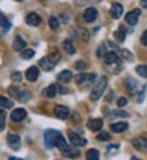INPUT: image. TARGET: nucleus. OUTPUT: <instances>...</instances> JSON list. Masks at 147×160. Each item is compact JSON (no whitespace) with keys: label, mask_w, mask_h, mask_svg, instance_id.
Returning a JSON list of instances; mask_svg holds the SVG:
<instances>
[{"label":"nucleus","mask_w":147,"mask_h":160,"mask_svg":"<svg viewBox=\"0 0 147 160\" xmlns=\"http://www.w3.org/2000/svg\"><path fill=\"white\" fill-rule=\"evenodd\" d=\"M75 35H77V37H80L82 40H88V38H90V32H88L86 29H83V28L75 29Z\"/></svg>","instance_id":"4be33fe9"},{"label":"nucleus","mask_w":147,"mask_h":160,"mask_svg":"<svg viewBox=\"0 0 147 160\" xmlns=\"http://www.w3.org/2000/svg\"><path fill=\"white\" fill-rule=\"evenodd\" d=\"M5 118H7L5 111H0V130H3V128H5Z\"/></svg>","instance_id":"72a5a7b5"},{"label":"nucleus","mask_w":147,"mask_h":160,"mask_svg":"<svg viewBox=\"0 0 147 160\" xmlns=\"http://www.w3.org/2000/svg\"><path fill=\"white\" fill-rule=\"evenodd\" d=\"M112 115H114V117H128V114L123 112V111H115Z\"/></svg>","instance_id":"4c0bfd02"},{"label":"nucleus","mask_w":147,"mask_h":160,"mask_svg":"<svg viewBox=\"0 0 147 160\" xmlns=\"http://www.w3.org/2000/svg\"><path fill=\"white\" fill-rule=\"evenodd\" d=\"M86 158H90V160H98V158H99V152H98L96 149H90V151L86 152Z\"/></svg>","instance_id":"a878e982"},{"label":"nucleus","mask_w":147,"mask_h":160,"mask_svg":"<svg viewBox=\"0 0 147 160\" xmlns=\"http://www.w3.org/2000/svg\"><path fill=\"white\" fill-rule=\"evenodd\" d=\"M58 93H59V87H58V85H50V87H47V88L43 90L42 95H43L45 98H53V96H56Z\"/></svg>","instance_id":"1a4fd4ad"},{"label":"nucleus","mask_w":147,"mask_h":160,"mask_svg":"<svg viewBox=\"0 0 147 160\" xmlns=\"http://www.w3.org/2000/svg\"><path fill=\"white\" fill-rule=\"evenodd\" d=\"M34 55H35L34 50H26V48H24V50H22V53H21V56H22L24 59H31Z\"/></svg>","instance_id":"2f4dec72"},{"label":"nucleus","mask_w":147,"mask_h":160,"mask_svg":"<svg viewBox=\"0 0 147 160\" xmlns=\"http://www.w3.org/2000/svg\"><path fill=\"white\" fill-rule=\"evenodd\" d=\"M115 37H117V40L123 42V40H125V29H123V28H120V29L115 32Z\"/></svg>","instance_id":"473e14b6"},{"label":"nucleus","mask_w":147,"mask_h":160,"mask_svg":"<svg viewBox=\"0 0 147 160\" xmlns=\"http://www.w3.org/2000/svg\"><path fill=\"white\" fill-rule=\"evenodd\" d=\"M98 139H99V141H109V139H110V135H109V133H99Z\"/></svg>","instance_id":"f704fd0d"},{"label":"nucleus","mask_w":147,"mask_h":160,"mask_svg":"<svg viewBox=\"0 0 147 160\" xmlns=\"http://www.w3.org/2000/svg\"><path fill=\"white\" fill-rule=\"evenodd\" d=\"M62 48H64L66 53H69V55H74L75 53V47H74V43L71 42V40H66V42L62 43Z\"/></svg>","instance_id":"aec40b11"},{"label":"nucleus","mask_w":147,"mask_h":160,"mask_svg":"<svg viewBox=\"0 0 147 160\" xmlns=\"http://www.w3.org/2000/svg\"><path fill=\"white\" fill-rule=\"evenodd\" d=\"M56 148H59L61 151H66V149L69 148V144L66 142V139L62 138V135H59V136H58V139H56Z\"/></svg>","instance_id":"5701e85b"},{"label":"nucleus","mask_w":147,"mask_h":160,"mask_svg":"<svg viewBox=\"0 0 147 160\" xmlns=\"http://www.w3.org/2000/svg\"><path fill=\"white\" fill-rule=\"evenodd\" d=\"M26 115H27L26 111L22 108H18V109H15L11 112V120H13V122H22V120L26 118Z\"/></svg>","instance_id":"423d86ee"},{"label":"nucleus","mask_w":147,"mask_h":160,"mask_svg":"<svg viewBox=\"0 0 147 160\" xmlns=\"http://www.w3.org/2000/svg\"><path fill=\"white\" fill-rule=\"evenodd\" d=\"M55 114H56L58 118L66 120V118L69 117L71 111H69V108H66V106H56V108H55Z\"/></svg>","instance_id":"20e7f679"},{"label":"nucleus","mask_w":147,"mask_h":160,"mask_svg":"<svg viewBox=\"0 0 147 160\" xmlns=\"http://www.w3.org/2000/svg\"><path fill=\"white\" fill-rule=\"evenodd\" d=\"M26 78H27L29 82H35V80L38 78V68H35V66L29 68L27 71H26Z\"/></svg>","instance_id":"9b49d317"},{"label":"nucleus","mask_w":147,"mask_h":160,"mask_svg":"<svg viewBox=\"0 0 147 160\" xmlns=\"http://www.w3.org/2000/svg\"><path fill=\"white\" fill-rule=\"evenodd\" d=\"M62 154H64V155H67V157H78L80 152H78V149H72L71 146H69V148L66 149V151H62Z\"/></svg>","instance_id":"b1692460"},{"label":"nucleus","mask_w":147,"mask_h":160,"mask_svg":"<svg viewBox=\"0 0 147 160\" xmlns=\"http://www.w3.org/2000/svg\"><path fill=\"white\" fill-rule=\"evenodd\" d=\"M141 5L142 7H147V0H141Z\"/></svg>","instance_id":"49530a36"},{"label":"nucleus","mask_w":147,"mask_h":160,"mask_svg":"<svg viewBox=\"0 0 147 160\" xmlns=\"http://www.w3.org/2000/svg\"><path fill=\"white\" fill-rule=\"evenodd\" d=\"M0 26H2V28H3L5 31H8V29H10V21L2 15V13H0Z\"/></svg>","instance_id":"cd10ccee"},{"label":"nucleus","mask_w":147,"mask_h":160,"mask_svg":"<svg viewBox=\"0 0 147 160\" xmlns=\"http://www.w3.org/2000/svg\"><path fill=\"white\" fill-rule=\"evenodd\" d=\"M107 43H109V47H110L112 50H117V45H115L114 42H107Z\"/></svg>","instance_id":"a18cd8bd"},{"label":"nucleus","mask_w":147,"mask_h":160,"mask_svg":"<svg viewBox=\"0 0 147 160\" xmlns=\"http://www.w3.org/2000/svg\"><path fill=\"white\" fill-rule=\"evenodd\" d=\"M136 72H138L141 77H147V66H144V64L138 66V68H136Z\"/></svg>","instance_id":"7c9ffc66"},{"label":"nucleus","mask_w":147,"mask_h":160,"mask_svg":"<svg viewBox=\"0 0 147 160\" xmlns=\"http://www.w3.org/2000/svg\"><path fill=\"white\" fill-rule=\"evenodd\" d=\"M93 2H98V0H77V3H93Z\"/></svg>","instance_id":"37998d69"},{"label":"nucleus","mask_w":147,"mask_h":160,"mask_svg":"<svg viewBox=\"0 0 147 160\" xmlns=\"http://www.w3.org/2000/svg\"><path fill=\"white\" fill-rule=\"evenodd\" d=\"M110 15H112V18H120L123 15V7L120 5V3H112V8H110Z\"/></svg>","instance_id":"4468645a"},{"label":"nucleus","mask_w":147,"mask_h":160,"mask_svg":"<svg viewBox=\"0 0 147 160\" xmlns=\"http://www.w3.org/2000/svg\"><path fill=\"white\" fill-rule=\"evenodd\" d=\"M141 40H142V43H144V45H147V31H145V32L142 34V37H141Z\"/></svg>","instance_id":"c03bdc74"},{"label":"nucleus","mask_w":147,"mask_h":160,"mask_svg":"<svg viewBox=\"0 0 147 160\" xmlns=\"http://www.w3.org/2000/svg\"><path fill=\"white\" fill-rule=\"evenodd\" d=\"M105 62L107 64H118V55L115 51H110V53H105V56H104Z\"/></svg>","instance_id":"f3484780"},{"label":"nucleus","mask_w":147,"mask_h":160,"mask_svg":"<svg viewBox=\"0 0 147 160\" xmlns=\"http://www.w3.org/2000/svg\"><path fill=\"white\" fill-rule=\"evenodd\" d=\"M24 48H26L24 38H22V37H16V38H15V43H13V50H15V51H22Z\"/></svg>","instance_id":"a211bd4d"},{"label":"nucleus","mask_w":147,"mask_h":160,"mask_svg":"<svg viewBox=\"0 0 147 160\" xmlns=\"http://www.w3.org/2000/svg\"><path fill=\"white\" fill-rule=\"evenodd\" d=\"M96 18H98V11H96V8L90 7V8L85 10V13H83V19H85L86 22H93Z\"/></svg>","instance_id":"39448f33"},{"label":"nucleus","mask_w":147,"mask_h":160,"mask_svg":"<svg viewBox=\"0 0 147 160\" xmlns=\"http://www.w3.org/2000/svg\"><path fill=\"white\" fill-rule=\"evenodd\" d=\"M136 87H138L136 80H133V78H128V80H126V88H128L130 91H135V90H136Z\"/></svg>","instance_id":"c756f323"},{"label":"nucleus","mask_w":147,"mask_h":160,"mask_svg":"<svg viewBox=\"0 0 147 160\" xmlns=\"http://www.w3.org/2000/svg\"><path fill=\"white\" fill-rule=\"evenodd\" d=\"M48 58H50L53 62H55V64L59 61V55H58V53H51V55H48Z\"/></svg>","instance_id":"e433bc0d"},{"label":"nucleus","mask_w":147,"mask_h":160,"mask_svg":"<svg viewBox=\"0 0 147 160\" xmlns=\"http://www.w3.org/2000/svg\"><path fill=\"white\" fill-rule=\"evenodd\" d=\"M0 108H13V101L8 98L0 96Z\"/></svg>","instance_id":"393cba45"},{"label":"nucleus","mask_w":147,"mask_h":160,"mask_svg":"<svg viewBox=\"0 0 147 160\" xmlns=\"http://www.w3.org/2000/svg\"><path fill=\"white\" fill-rule=\"evenodd\" d=\"M133 146H135L138 151L147 152V139H145V138H136L135 141H133Z\"/></svg>","instance_id":"f8f14e48"},{"label":"nucleus","mask_w":147,"mask_h":160,"mask_svg":"<svg viewBox=\"0 0 147 160\" xmlns=\"http://www.w3.org/2000/svg\"><path fill=\"white\" fill-rule=\"evenodd\" d=\"M69 139H71V142H72L74 146H85V144H86V139L82 138V136H78L77 133H74V131L69 133Z\"/></svg>","instance_id":"6e6552de"},{"label":"nucleus","mask_w":147,"mask_h":160,"mask_svg":"<svg viewBox=\"0 0 147 160\" xmlns=\"http://www.w3.org/2000/svg\"><path fill=\"white\" fill-rule=\"evenodd\" d=\"M98 56H99V58H104V56H105V45H101V47L98 48Z\"/></svg>","instance_id":"c9c22d12"},{"label":"nucleus","mask_w":147,"mask_h":160,"mask_svg":"<svg viewBox=\"0 0 147 160\" xmlns=\"http://www.w3.org/2000/svg\"><path fill=\"white\" fill-rule=\"evenodd\" d=\"M7 141H8V144H10V148H13V149H19V136L18 135H10L8 138H7Z\"/></svg>","instance_id":"dca6fc26"},{"label":"nucleus","mask_w":147,"mask_h":160,"mask_svg":"<svg viewBox=\"0 0 147 160\" xmlns=\"http://www.w3.org/2000/svg\"><path fill=\"white\" fill-rule=\"evenodd\" d=\"M59 135H61V133L56 131V130H47L45 131V146L48 149H51V148H55V146H56V139H58Z\"/></svg>","instance_id":"f03ea898"},{"label":"nucleus","mask_w":147,"mask_h":160,"mask_svg":"<svg viewBox=\"0 0 147 160\" xmlns=\"http://www.w3.org/2000/svg\"><path fill=\"white\" fill-rule=\"evenodd\" d=\"M18 99H19L21 102L29 101V99H31V93H29V91H21V93H19V96H18Z\"/></svg>","instance_id":"c85d7f7f"},{"label":"nucleus","mask_w":147,"mask_h":160,"mask_svg":"<svg viewBox=\"0 0 147 160\" xmlns=\"http://www.w3.org/2000/svg\"><path fill=\"white\" fill-rule=\"evenodd\" d=\"M122 55H123L128 61H131V58H133V56H131V53H130V51H126V50H123V51H122Z\"/></svg>","instance_id":"a19ab883"},{"label":"nucleus","mask_w":147,"mask_h":160,"mask_svg":"<svg viewBox=\"0 0 147 160\" xmlns=\"http://www.w3.org/2000/svg\"><path fill=\"white\" fill-rule=\"evenodd\" d=\"M95 78H96L95 74H78V75L75 77V82H77L78 85H82V83H85V82H93Z\"/></svg>","instance_id":"0eeeda50"},{"label":"nucleus","mask_w":147,"mask_h":160,"mask_svg":"<svg viewBox=\"0 0 147 160\" xmlns=\"http://www.w3.org/2000/svg\"><path fill=\"white\" fill-rule=\"evenodd\" d=\"M71 78H72V72H71V71H62V72H59V75H58L59 82H69Z\"/></svg>","instance_id":"412c9836"},{"label":"nucleus","mask_w":147,"mask_h":160,"mask_svg":"<svg viewBox=\"0 0 147 160\" xmlns=\"http://www.w3.org/2000/svg\"><path fill=\"white\" fill-rule=\"evenodd\" d=\"M11 78L15 80V82H19V80H21V74H19V72H13Z\"/></svg>","instance_id":"ea45409f"},{"label":"nucleus","mask_w":147,"mask_h":160,"mask_svg":"<svg viewBox=\"0 0 147 160\" xmlns=\"http://www.w3.org/2000/svg\"><path fill=\"white\" fill-rule=\"evenodd\" d=\"M88 128L93 131H99L102 128V120L101 118H91L88 120Z\"/></svg>","instance_id":"ddd939ff"},{"label":"nucleus","mask_w":147,"mask_h":160,"mask_svg":"<svg viewBox=\"0 0 147 160\" xmlns=\"http://www.w3.org/2000/svg\"><path fill=\"white\" fill-rule=\"evenodd\" d=\"M26 22H27L29 26H38L40 24V16L37 15V13H29V15L26 16Z\"/></svg>","instance_id":"2eb2a0df"},{"label":"nucleus","mask_w":147,"mask_h":160,"mask_svg":"<svg viewBox=\"0 0 147 160\" xmlns=\"http://www.w3.org/2000/svg\"><path fill=\"white\" fill-rule=\"evenodd\" d=\"M139 16H141V10H133V11L126 13V18H125V19H126V22H128L130 26H136Z\"/></svg>","instance_id":"7ed1b4c3"},{"label":"nucleus","mask_w":147,"mask_h":160,"mask_svg":"<svg viewBox=\"0 0 147 160\" xmlns=\"http://www.w3.org/2000/svg\"><path fill=\"white\" fill-rule=\"evenodd\" d=\"M75 68L82 71V69H85V68H86V62H83V61H78V62L75 64Z\"/></svg>","instance_id":"58836bf2"},{"label":"nucleus","mask_w":147,"mask_h":160,"mask_svg":"<svg viewBox=\"0 0 147 160\" xmlns=\"http://www.w3.org/2000/svg\"><path fill=\"white\" fill-rule=\"evenodd\" d=\"M126 128H128V123L126 122H117V123H112V127H110V130L115 131V133H122Z\"/></svg>","instance_id":"6ab92c4d"},{"label":"nucleus","mask_w":147,"mask_h":160,"mask_svg":"<svg viewBox=\"0 0 147 160\" xmlns=\"http://www.w3.org/2000/svg\"><path fill=\"white\" fill-rule=\"evenodd\" d=\"M38 66H40V68H42L43 71H53V68H55V62H53L48 56H45V58L40 59Z\"/></svg>","instance_id":"9d476101"},{"label":"nucleus","mask_w":147,"mask_h":160,"mask_svg":"<svg viewBox=\"0 0 147 160\" xmlns=\"http://www.w3.org/2000/svg\"><path fill=\"white\" fill-rule=\"evenodd\" d=\"M117 104H118V108H123V106L126 104V99H125V98H120V99L117 101Z\"/></svg>","instance_id":"79ce46f5"},{"label":"nucleus","mask_w":147,"mask_h":160,"mask_svg":"<svg viewBox=\"0 0 147 160\" xmlns=\"http://www.w3.org/2000/svg\"><path fill=\"white\" fill-rule=\"evenodd\" d=\"M48 24H50V28H51L53 31H56V29L59 28V21H58V18H55V16H51V18H50Z\"/></svg>","instance_id":"bb28decb"},{"label":"nucleus","mask_w":147,"mask_h":160,"mask_svg":"<svg viewBox=\"0 0 147 160\" xmlns=\"http://www.w3.org/2000/svg\"><path fill=\"white\" fill-rule=\"evenodd\" d=\"M105 87H107V77H101L98 82H96V85L93 87V90H91V99H95V101L99 99L102 96Z\"/></svg>","instance_id":"f257e3e1"},{"label":"nucleus","mask_w":147,"mask_h":160,"mask_svg":"<svg viewBox=\"0 0 147 160\" xmlns=\"http://www.w3.org/2000/svg\"><path fill=\"white\" fill-rule=\"evenodd\" d=\"M18 2H22V0H18Z\"/></svg>","instance_id":"de8ad7c7"}]
</instances>
